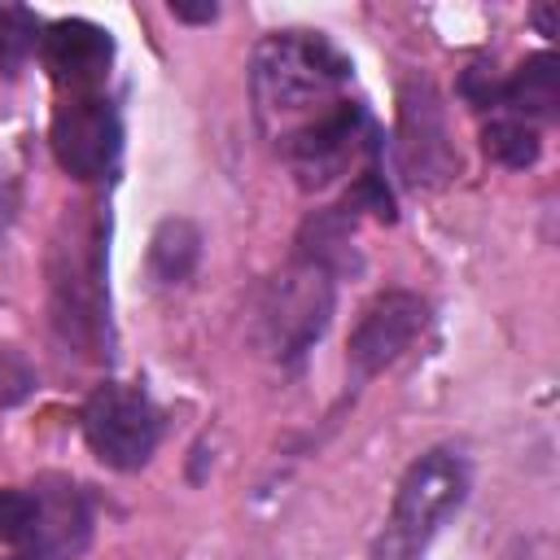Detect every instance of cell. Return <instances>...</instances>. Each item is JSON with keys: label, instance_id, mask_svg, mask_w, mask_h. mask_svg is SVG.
Listing matches in <instances>:
<instances>
[{"label": "cell", "instance_id": "cell-13", "mask_svg": "<svg viewBox=\"0 0 560 560\" xmlns=\"http://www.w3.org/2000/svg\"><path fill=\"white\" fill-rule=\"evenodd\" d=\"M201 258V232L188 219H162L149 236V276L158 284H184Z\"/></svg>", "mask_w": 560, "mask_h": 560}, {"label": "cell", "instance_id": "cell-11", "mask_svg": "<svg viewBox=\"0 0 560 560\" xmlns=\"http://www.w3.org/2000/svg\"><path fill=\"white\" fill-rule=\"evenodd\" d=\"M39 529H35V542L26 551H18L13 560H70L88 547V534H92V508H88V494L66 481V477H44L39 481Z\"/></svg>", "mask_w": 560, "mask_h": 560}, {"label": "cell", "instance_id": "cell-4", "mask_svg": "<svg viewBox=\"0 0 560 560\" xmlns=\"http://www.w3.org/2000/svg\"><path fill=\"white\" fill-rule=\"evenodd\" d=\"M328 319H332V271H324L319 262L293 258L267 280L258 302V337L271 359L298 363L324 337Z\"/></svg>", "mask_w": 560, "mask_h": 560}, {"label": "cell", "instance_id": "cell-5", "mask_svg": "<svg viewBox=\"0 0 560 560\" xmlns=\"http://www.w3.org/2000/svg\"><path fill=\"white\" fill-rule=\"evenodd\" d=\"M280 153L293 166V175H298L302 188H328L359 158L363 162H376L381 158V140H376V127L368 122L363 105L346 96L332 109H324L319 118H311L298 131L280 136Z\"/></svg>", "mask_w": 560, "mask_h": 560}, {"label": "cell", "instance_id": "cell-10", "mask_svg": "<svg viewBox=\"0 0 560 560\" xmlns=\"http://www.w3.org/2000/svg\"><path fill=\"white\" fill-rule=\"evenodd\" d=\"M39 61L48 70V79L74 96V92H96L109 74L114 61V39L105 26L88 22V18H61L52 26H44L39 35Z\"/></svg>", "mask_w": 560, "mask_h": 560}, {"label": "cell", "instance_id": "cell-2", "mask_svg": "<svg viewBox=\"0 0 560 560\" xmlns=\"http://www.w3.org/2000/svg\"><path fill=\"white\" fill-rule=\"evenodd\" d=\"M48 311L66 346L101 354L109 341V293H105V223L92 206H74L61 219L48 249Z\"/></svg>", "mask_w": 560, "mask_h": 560}, {"label": "cell", "instance_id": "cell-17", "mask_svg": "<svg viewBox=\"0 0 560 560\" xmlns=\"http://www.w3.org/2000/svg\"><path fill=\"white\" fill-rule=\"evenodd\" d=\"M35 394V368L13 354V350H0V407H18Z\"/></svg>", "mask_w": 560, "mask_h": 560}, {"label": "cell", "instance_id": "cell-16", "mask_svg": "<svg viewBox=\"0 0 560 560\" xmlns=\"http://www.w3.org/2000/svg\"><path fill=\"white\" fill-rule=\"evenodd\" d=\"M39 18L22 4H0V70H18L31 52H39Z\"/></svg>", "mask_w": 560, "mask_h": 560}, {"label": "cell", "instance_id": "cell-14", "mask_svg": "<svg viewBox=\"0 0 560 560\" xmlns=\"http://www.w3.org/2000/svg\"><path fill=\"white\" fill-rule=\"evenodd\" d=\"M481 149H486L490 162H499V166H508V171H525V166L538 162L542 140H538V127H534V122L494 109L490 122L481 127Z\"/></svg>", "mask_w": 560, "mask_h": 560}, {"label": "cell", "instance_id": "cell-7", "mask_svg": "<svg viewBox=\"0 0 560 560\" xmlns=\"http://www.w3.org/2000/svg\"><path fill=\"white\" fill-rule=\"evenodd\" d=\"M48 140H52V158L66 175L92 184L105 179L118 166L122 153V118L114 109L109 96L101 92H74L52 109L48 122Z\"/></svg>", "mask_w": 560, "mask_h": 560}, {"label": "cell", "instance_id": "cell-3", "mask_svg": "<svg viewBox=\"0 0 560 560\" xmlns=\"http://www.w3.org/2000/svg\"><path fill=\"white\" fill-rule=\"evenodd\" d=\"M468 494V464L451 446L424 451L398 481L394 508L372 542V560H416L429 538L442 529V521L464 503Z\"/></svg>", "mask_w": 560, "mask_h": 560}, {"label": "cell", "instance_id": "cell-12", "mask_svg": "<svg viewBox=\"0 0 560 560\" xmlns=\"http://www.w3.org/2000/svg\"><path fill=\"white\" fill-rule=\"evenodd\" d=\"M494 109L503 114H516L525 122H538V118H556L560 114V61L551 52H534L516 66V74L508 83H499V101ZM490 109V114H494Z\"/></svg>", "mask_w": 560, "mask_h": 560}, {"label": "cell", "instance_id": "cell-1", "mask_svg": "<svg viewBox=\"0 0 560 560\" xmlns=\"http://www.w3.org/2000/svg\"><path fill=\"white\" fill-rule=\"evenodd\" d=\"M254 105L262 122H280L276 136L332 109L350 83V57L319 31H276L254 52Z\"/></svg>", "mask_w": 560, "mask_h": 560}, {"label": "cell", "instance_id": "cell-15", "mask_svg": "<svg viewBox=\"0 0 560 560\" xmlns=\"http://www.w3.org/2000/svg\"><path fill=\"white\" fill-rule=\"evenodd\" d=\"M39 512H44L39 486H31V490H0V542H9L13 556L35 542Z\"/></svg>", "mask_w": 560, "mask_h": 560}, {"label": "cell", "instance_id": "cell-6", "mask_svg": "<svg viewBox=\"0 0 560 560\" xmlns=\"http://www.w3.org/2000/svg\"><path fill=\"white\" fill-rule=\"evenodd\" d=\"M83 438L105 468L136 472L158 451L162 416L144 389L122 385V381H105L83 402Z\"/></svg>", "mask_w": 560, "mask_h": 560}, {"label": "cell", "instance_id": "cell-8", "mask_svg": "<svg viewBox=\"0 0 560 560\" xmlns=\"http://www.w3.org/2000/svg\"><path fill=\"white\" fill-rule=\"evenodd\" d=\"M424 328H429V302L420 293H411V289L376 293L363 306V315L346 341V363H350L354 381H368V376L385 372L389 363H398L424 337Z\"/></svg>", "mask_w": 560, "mask_h": 560}, {"label": "cell", "instance_id": "cell-20", "mask_svg": "<svg viewBox=\"0 0 560 560\" xmlns=\"http://www.w3.org/2000/svg\"><path fill=\"white\" fill-rule=\"evenodd\" d=\"M534 22L542 35H556V9H534Z\"/></svg>", "mask_w": 560, "mask_h": 560}, {"label": "cell", "instance_id": "cell-18", "mask_svg": "<svg viewBox=\"0 0 560 560\" xmlns=\"http://www.w3.org/2000/svg\"><path fill=\"white\" fill-rule=\"evenodd\" d=\"M166 9H171V18H175V22H214V18H219V4H210V0H206V4H184V0H171Z\"/></svg>", "mask_w": 560, "mask_h": 560}, {"label": "cell", "instance_id": "cell-19", "mask_svg": "<svg viewBox=\"0 0 560 560\" xmlns=\"http://www.w3.org/2000/svg\"><path fill=\"white\" fill-rule=\"evenodd\" d=\"M13 219H18V192H13V184H9V179H0V241L9 236Z\"/></svg>", "mask_w": 560, "mask_h": 560}, {"label": "cell", "instance_id": "cell-9", "mask_svg": "<svg viewBox=\"0 0 560 560\" xmlns=\"http://www.w3.org/2000/svg\"><path fill=\"white\" fill-rule=\"evenodd\" d=\"M398 162L411 184H442L459 171L451 131L442 118V96L433 83H407L398 101Z\"/></svg>", "mask_w": 560, "mask_h": 560}]
</instances>
